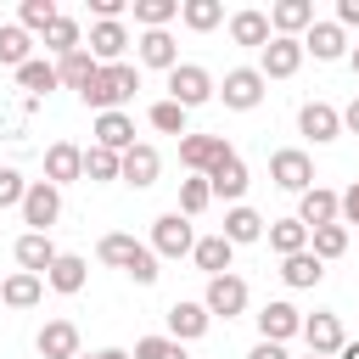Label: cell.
<instances>
[{
  "label": "cell",
  "mask_w": 359,
  "mask_h": 359,
  "mask_svg": "<svg viewBox=\"0 0 359 359\" xmlns=\"http://www.w3.org/2000/svg\"><path fill=\"white\" fill-rule=\"evenodd\" d=\"M101 264H112V269H123V275H135V286H151L163 269H157V252L146 247V241H135V236H123V230H112V236H101Z\"/></svg>",
  "instance_id": "6da1fadb"
},
{
  "label": "cell",
  "mask_w": 359,
  "mask_h": 359,
  "mask_svg": "<svg viewBox=\"0 0 359 359\" xmlns=\"http://www.w3.org/2000/svg\"><path fill=\"white\" fill-rule=\"evenodd\" d=\"M135 90H140V73H135L129 62H112V67H101V73L79 90V101H84V107H95V118H101V112H118Z\"/></svg>",
  "instance_id": "7a4b0ae2"
},
{
  "label": "cell",
  "mask_w": 359,
  "mask_h": 359,
  "mask_svg": "<svg viewBox=\"0 0 359 359\" xmlns=\"http://www.w3.org/2000/svg\"><path fill=\"white\" fill-rule=\"evenodd\" d=\"M151 252H157V258H185V252H196V230H191V219H185L180 208L151 224Z\"/></svg>",
  "instance_id": "3957f363"
},
{
  "label": "cell",
  "mask_w": 359,
  "mask_h": 359,
  "mask_svg": "<svg viewBox=\"0 0 359 359\" xmlns=\"http://www.w3.org/2000/svg\"><path fill=\"white\" fill-rule=\"evenodd\" d=\"M219 90H213V79H208V67H196V62H180L174 73H168V101H180L185 112L191 107H202V101H213Z\"/></svg>",
  "instance_id": "277c9868"
},
{
  "label": "cell",
  "mask_w": 359,
  "mask_h": 359,
  "mask_svg": "<svg viewBox=\"0 0 359 359\" xmlns=\"http://www.w3.org/2000/svg\"><path fill=\"white\" fill-rule=\"evenodd\" d=\"M269 180L280 185V191H314V163H309V151H297V146H286V151H275L269 157Z\"/></svg>",
  "instance_id": "5b68a950"
},
{
  "label": "cell",
  "mask_w": 359,
  "mask_h": 359,
  "mask_svg": "<svg viewBox=\"0 0 359 359\" xmlns=\"http://www.w3.org/2000/svg\"><path fill=\"white\" fill-rule=\"evenodd\" d=\"M264 73L258 67H230L224 73V84H219V95H224V107H236V112H252L258 101H264Z\"/></svg>",
  "instance_id": "8992f818"
},
{
  "label": "cell",
  "mask_w": 359,
  "mask_h": 359,
  "mask_svg": "<svg viewBox=\"0 0 359 359\" xmlns=\"http://www.w3.org/2000/svg\"><path fill=\"white\" fill-rule=\"evenodd\" d=\"M56 213H62V191L50 185V180H34L28 185V196H22V224H34L39 236L56 224Z\"/></svg>",
  "instance_id": "52a82bcc"
},
{
  "label": "cell",
  "mask_w": 359,
  "mask_h": 359,
  "mask_svg": "<svg viewBox=\"0 0 359 359\" xmlns=\"http://www.w3.org/2000/svg\"><path fill=\"white\" fill-rule=\"evenodd\" d=\"M303 342H309V353H320V359H331V353H342V320L331 314V309H320V314H309L303 320Z\"/></svg>",
  "instance_id": "ba28073f"
},
{
  "label": "cell",
  "mask_w": 359,
  "mask_h": 359,
  "mask_svg": "<svg viewBox=\"0 0 359 359\" xmlns=\"http://www.w3.org/2000/svg\"><path fill=\"white\" fill-rule=\"evenodd\" d=\"M303 67V39H269L258 50V73L264 79H292Z\"/></svg>",
  "instance_id": "9c48e42d"
},
{
  "label": "cell",
  "mask_w": 359,
  "mask_h": 359,
  "mask_svg": "<svg viewBox=\"0 0 359 359\" xmlns=\"http://www.w3.org/2000/svg\"><path fill=\"white\" fill-rule=\"evenodd\" d=\"M269 28H275V39H297V34L314 28V6L309 0H275L269 6Z\"/></svg>",
  "instance_id": "30bf717a"
},
{
  "label": "cell",
  "mask_w": 359,
  "mask_h": 359,
  "mask_svg": "<svg viewBox=\"0 0 359 359\" xmlns=\"http://www.w3.org/2000/svg\"><path fill=\"white\" fill-rule=\"evenodd\" d=\"M208 185H213V196H224V202H236V208H241V191H247V163H241L236 151H224V157L208 168Z\"/></svg>",
  "instance_id": "8fae6325"
},
{
  "label": "cell",
  "mask_w": 359,
  "mask_h": 359,
  "mask_svg": "<svg viewBox=\"0 0 359 359\" xmlns=\"http://www.w3.org/2000/svg\"><path fill=\"white\" fill-rule=\"evenodd\" d=\"M297 219H303L309 230H325V224H337V219H342V196H337V191H325V185H314V191H303Z\"/></svg>",
  "instance_id": "7c38bea8"
},
{
  "label": "cell",
  "mask_w": 359,
  "mask_h": 359,
  "mask_svg": "<svg viewBox=\"0 0 359 359\" xmlns=\"http://www.w3.org/2000/svg\"><path fill=\"white\" fill-rule=\"evenodd\" d=\"M202 303H208V314H224V320H230V314L247 309V280H241V275H213Z\"/></svg>",
  "instance_id": "4fadbf2b"
},
{
  "label": "cell",
  "mask_w": 359,
  "mask_h": 359,
  "mask_svg": "<svg viewBox=\"0 0 359 359\" xmlns=\"http://www.w3.org/2000/svg\"><path fill=\"white\" fill-rule=\"evenodd\" d=\"M297 129L309 135V140H337L342 135V112L337 107H325V101H303V112H297Z\"/></svg>",
  "instance_id": "5bb4252c"
},
{
  "label": "cell",
  "mask_w": 359,
  "mask_h": 359,
  "mask_svg": "<svg viewBox=\"0 0 359 359\" xmlns=\"http://www.w3.org/2000/svg\"><path fill=\"white\" fill-rule=\"evenodd\" d=\"M224 151H230V146H224V135H185V140H180V163H185L191 174H208Z\"/></svg>",
  "instance_id": "9a60e30c"
},
{
  "label": "cell",
  "mask_w": 359,
  "mask_h": 359,
  "mask_svg": "<svg viewBox=\"0 0 359 359\" xmlns=\"http://www.w3.org/2000/svg\"><path fill=\"white\" fill-rule=\"evenodd\" d=\"M45 180L62 191L67 180H84V151L73 146V140H56L50 151H45Z\"/></svg>",
  "instance_id": "2e32d148"
},
{
  "label": "cell",
  "mask_w": 359,
  "mask_h": 359,
  "mask_svg": "<svg viewBox=\"0 0 359 359\" xmlns=\"http://www.w3.org/2000/svg\"><path fill=\"white\" fill-rule=\"evenodd\" d=\"M208 325H213L208 303H174L168 309V337L174 342H196V337H208Z\"/></svg>",
  "instance_id": "e0dca14e"
},
{
  "label": "cell",
  "mask_w": 359,
  "mask_h": 359,
  "mask_svg": "<svg viewBox=\"0 0 359 359\" xmlns=\"http://www.w3.org/2000/svg\"><path fill=\"white\" fill-rule=\"evenodd\" d=\"M303 331V314L292 309V303H264L258 309V337L264 342H286V337H297Z\"/></svg>",
  "instance_id": "ac0fdd59"
},
{
  "label": "cell",
  "mask_w": 359,
  "mask_h": 359,
  "mask_svg": "<svg viewBox=\"0 0 359 359\" xmlns=\"http://www.w3.org/2000/svg\"><path fill=\"white\" fill-rule=\"evenodd\" d=\"M34 348H39L45 359H79V325H73V320H50V325L34 337Z\"/></svg>",
  "instance_id": "d6986e66"
},
{
  "label": "cell",
  "mask_w": 359,
  "mask_h": 359,
  "mask_svg": "<svg viewBox=\"0 0 359 359\" xmlns=\"http://www.w3.org/2000/svg\"><path fill=\"white\" fill-rule=\"evenodd\" d=\"M157 168H163V157H157V146H129L123 151V180L135 185V191H146V185H157Z\"/></svg>",
  "instance_id": "ffe728a7"
},
{
  "label": "cell",
  "mask_w": 359,
  "mask_h": 359,
  "mask_svg": "<svg viewBox=\"0 0 359 359\" xmlns=\"http://www.w3.org/2000/svg\"><path fill=\"white\" fill-rule=\"evenodd\" d=\"M123 45H129V28H123V22H95V28H90V56H95L101 67H112V62L123 56Z\"/></svg>",
  "instance_id": "44dd1931"
},
{
  "label": "cell",
  "mask_w": 359,
  "mask_h": 359,
  "mask_svg": "<svg viewBox=\"0 0 359 359\" xmlns=\"http://www.w3.org/2000/svg\"><path fill=\"white\" fill-rule=\"evenodd\" d=\"M303 50H314V62H337V56H348V34L337 22H314L303 34Z\"/></svg>",
  "instance_id": "7402d4cb"
},
{
  "label": "cell",
  "mask_w": 359,
  "mask_h": 359,
  "mask_svg": "<svg viewBox=\"0 0 359 359\" xmlns=\"http://www.w3.org/2000/svg\"><path fill=\"white\" fill-rule=\"evenodd\" d=\"M95 146H107V151L123 157V151L140 146V140H135V123H129L123 112H101V118H95Z\"/></svg>",
  "instance_id": "603a6c76"
},
{
  "label": "cell",
  "mask_w": 359,
  "mask_h": 359,
  "mask_svg": "<svg viewBox=\"0 0 359 359\" xmlns=\"http://www.w3.org/2000/svg\"><path fill=\"white\" fill-rule=\"evenodd\" d=\"M62 252L50 247V236H39V230H28L22 241H17V264L28 269V275H50V264H56Z\"/></svg>",
  "instance_id": "cb8c5ba5"
},
{
  "label": "cell",
  "mask_w": 359,
  "mask_h": 359,
  "mask_svg": "<svg viewBox=\"0 0 359 359\" xmlns=\"http://www.w3.org/2000/svg\"><path fill=\"white\" fill-rule=\"evenodd\" d=\"M39 297H45V280L28 275V269H17V275L0 280V303H6V309H34Z\"/></svg>",
  "instance_id": "d4e9b609"
},
{
  "label": "cell",
  "mask_w": 359,
  "mask_h": 359,
  "mask_svg": "<svg viewBox=\"0 0 359 359\" xmlns=\"http://www.w3.org/2000/svg\"><path fill=\"white\" fill-rule=\"evenodd\" d=\"M140 62H146V67H163V73H174V67H180V50H174L168 28H151V34H140Z\"/></svg>",
  "instance_id": "484cf974"
},
{
  "label": "cell",
  "mask_w": 359,
  "mask_h": 359,
  "mask_svg": "<svg viewBox=\"0 0 359 359\" xmlns=\"http://www.w3.org/2000/svg\"><path fill=\"white\" fill-rule=\"evenodd\" d=\"M230 252H236V247H230L224 236H202L191 258H196V269H202V275L213 280V275H230Z\"/></svg>",
  "instance_id": "4316f807"
},
{
  "label": "cell",
  "mask_w": 359,
  "mask_h": 359,
  "mask_svg": "<svg viewBox=\"0 0 359 359\" xmlns=\"http://www.w3.org/2000/svg\"><path fill=\"white\" fill-rule=\"evenodd\" d=\"M230 39H236V45H258V50H264L275 34H269V17H264V11H236V17H230Z\"/></svg>",
  "instance_id": "83f0119b"
},
{
  "label": "cell",
  "mask_w": 359,
  "mask_h": 359,
  "mask_svg": "<svg viewBox=\"0 0 359 359\" xmlns=\"http://www.w3.org/2000/svg\"><path fill=\"white\" fill-rule=\"evenodd\" d=\"M219 236H224L230 247H247V241H258V236H264V219H258L252 208H230V213H224V230H219Z\"/></svg>",
  "instance_id": "f1b7e54d"
},
{
  "label": "cell",
  "mask_w": 359,
  "mask_h": 359,
  "mask_svg": "<svg viewBox=\"0 0 359 359\" xmlns=\"http://www.w3.org/2000/svg\"><path fill=\"white\" fill-rule=\"evenodd\" d=\"M269 247H275L280 258L309 252V224H303V219H275V224H269Z\"/></svg>",
  "instance_id": "f546056e"
},
{
  "label": "cell",
  "mask_w": 359,
  "mask_h": 359,
  "mask_svg": "<svg viewBox=\"0 0 359 359\" xmlns=\"http://www.w3.org/2000/svg\"><path fill=\"white\" fill-rule=\"evenodd\" d=\"M84 275H90V264H84L79 252H62V258L50 264V275H45V280H50L56 292H67V297H73V292H84Z\"/></svg>",
  "instance_id": "4dcf8cb0"
},
{
  "label": "cell",
  "mask_w": 359,
  "mask_h": 359,
  "mask_svg": "<svg viewBox=\"0 0 359 359\" xmlns=\"http://www.w3.org/2000/svg\"><path fill=\"white\" fill-rule=\"evenodd\" d=\"M280 280L286 286H320L325 280V264L314 252H292V258H280Z\"/></svg>",
  "instance_id": "1f68e13d"
},
{
  "label": "cell",
  "mask_w": 359,
  "mask_h": 359,
  "mask_svg": "<svg viewBox=\"0 0 359 359\" xmlns=\"http://www.w3.org/2000/svg\"><path fill=\"white\" fill-rule=\"evenodd\" d=\"M56 73H62V84H67V90H84V84L101 73V62H95L90 50H73V56H62V62H56Z\"/></svg>",
  "instance_id": "d6a6232c"
},
{
  "label": "cell",
  "mask_w": 359,
  "mask_h": 359,
  "mask_svg": "<svg viewBox=\"0 0 359 359\" xmlns=\"http://www.w3.org/2000/svg\"><path fill=\"white\" fill-rule=\"evenodd\" d=\"M84 180H95V185L123 180V157H118V151H107V146H90V151H84Z\"/></svg>",
  "instance_id": "836d02e7"
},
{
  "label": "cell",
  "mask_w": 359,
  "mask_h": 359,
  "mask_svg": "<svg viewBox=\"0 0 359 359\" xmlns=\"http://www.w3.org/2000/svg\"><path fill=\"white\" fill-rule=\"evenodd\" d=\"M34 56H28V28L22 22H11V28H0V67H28Z\"/></svg>",
  "instance_id": "e575fe53"
},
{
  "label": "cell",
  "mask_w": 359,
  "mask_h": 359,
  "mask_svg": "<svg viewBox=\"0 0 359 359\" xmlns=\"http://www.w3.org/2000/svg\"><path fill=\"white\" fill-rule=\"evenodd\" d=\"M180 17H185V28L208 34V28H219V22H224V6H219V0H185V6H180Z\"/></svg>",
  "instance_id": "d590c367"
},
{
  "label": "cell",
  "mask_w": 359,
  "mask_h": 359,
  "mask_svg": "<svg viewBox=\"0 0 359 359\" xmlns=\"http://www.w3.org/2000/svg\"><path fill=\"white\" fill-rule=\"evenodd\" d=\"M309 241H314L309 252H314L320 264H325V258H342V252H348V224H325V230H309Z\"/></svg>",
  "instance_id": "8d00e7d4"
},
{
  "label": "cell",
  "mask_w": 359,
  "mask_h": 359,
  "mask_svg": "<svg viewBox=\"0 0 359 359\" xmlns=\"http://www.w3.org/2000/svg\"><path fill=\"white\" fill-rule=\"evenodd\" d=\"M180 17V0H135V22L151 34V28H163V22H174Z\"/></svg>",
  "instance_id": "74e56055"
},
{
  "label": "cell",
  "mask_w": 359,
  "mask_h": 359,
  "mask_svg": "<svg viewBox=\"0 0 359 359\" xmlns=\"http://www.w3.org/2000/svg\"><path fill=\"white\" fill-rule=\"evenodd\" d=\"M79 39H84V34H79V22H73V17H56V22L45 28V45H50L56 56H73V50H84Z\"/></svg>",
  "instance_id": "f35d334b"
},
{
  "label": "cell",
  "mask_w": 359,
  "mask_h": 359,
  "mask_svg": "<svg viewBox=\"0 0 359 359\" xmlns=\"http://www.w3.org/2000/svg\"><path fill=\"white\" fill-rule=\"evenodd\" d=\"M17 84H22V90H28V95H39V90H45V95H50V90H56V84H62V73H56V67H50V62H28V67H17Z\"/></svg>",
  "instance_id": "ab89813d"
},
{
  "label": "cell",
  "mask_w": 359,
  "mask_h": 359,
  "mask_svg": "<svg viewBox=\"0 0 359 359\" xmlns=\"http://www.w3.org/2000/svg\"><path fill=\"white\" fill-rule=\"evenodd\" d=\"M213 202V185H208V174H191V180H180V213L191 219V213H202Z\"/></svg>",
  "instance_id": "60d3db41"
},
{
  "label": "cell",
  "mask_w": 359,
  "mask_h": 359,
  "mask_svg": "<svg viewBox=\"0 0 359 359\" xmlns=\"http://www.w3.org/2000/svg\"><path fill=\"white\" fill-rule=\"evenodd\" d=\"M56 17H62L56 0H22V28H28V34H45Z\"/></svg>",
  "instance_id": "b9f144b4"
},
{
  "label": "cell",
  "mask_w": 359,
  "mask_h": 359,
  "mask_svg": "<svg viewBox=\"0 0 359 359\" xmlns=\"http://www.w3.org/2000/svg\"><path fill=\"white\" fill-rule=\"evenodd\" d=\"M151 129L185 140V107H180V101H157V107H151Z\"/></svg>",
  "instance_id": "7bdbcfd3"
},
{
  "label": "cell",
  "mask_w": 359,
  "mask_h": 359,
  "mask_svg": "<svg viewBox=\"0 0 359 359\" xmlns=\"http://www.w3.org/2000/svg\"><path fill=\"white\" fill-rule=\"evenodd\" d=\"M135 359H185V342H174V337H140Z\"/></svg>",
  "instance_id": "ee69618b"
},
{
  "label": "cell",
  "mask_w": 359,
  "mask_h": 359,
  "mask_svg": "<svg viewBox=\"0 0 359 359\" xmlns=\"http://www.w3.org/2000/svg\"><path fill=\"white\" fill-rule=\"evenodd\" d=\"M22 196H28V180L17 168H0V208H22Z\"/></svg>",
  "instance_id": "f6af8a7d"
},
{
  "label": "cell",
  "mask_w": 359,
  "mask_h": 359,
  "mask_svg": "<svg viewBox=\"0 0 359 359\" xmlns=\"http://www.w3.org/2000/svg\"><path fill=\"white\" fill-rule=\"evenodd\" d=\"M337 28H359V0H337Z\"/></svg>",
  "instance_id": "bcb514c9"
},
{
  "label": "cell",
  "mask_w": 359,
  "mask_h": 359,
  "mask_svg": "<svg viewBox=\"0 0 359 359\" xmlns=\"http://www.w3.org/2000/svg\"><path fill=\"white\" fill-rule=\"evenodd\" d=\"M342 219H348V224H359V180L342 191Z\"/></svg>",
  "instance_id": "7dc6e473"
},
{
  "label": "cell",
  "mask_w": 359,
  "mask_h": 359,
  "mask_svg": "<svg viewBox=\"0 0 359 359\" xmlns=\"http://www.w3.org/2000/svg\"><path fill=\"white\" fill-rule=\"evenodd\" d=\"M247 359H286V348H280V342H258Z\"/></svg>",
  "instance_id": "c3c4849f"
},
{
  "label": "cell",
  "mask_w": 359,
  "mask_h": 359,
  "mask_svg": "<svg viewBox=\"0 0 359 359\" xmlns=\"http://www.w3.org/2000/svg\"><path fill=\"white\" fill-rule=\"evenodd\" d=\"M342 129H353V135H359V95L348 101V112H342Z\"/></svg>",
  "instance_id": "681fc988"
},
{
  "label": "cell",
  "mask_w": 359,
  "mask_h": 359,
  "mask_svg": "<svg viewBox=\"0 0 359 359\" xmlns=\"http://www.w3.org/2000/svg\"><path fill=\"white\" fill-rule=\"evenodd\" d=\"M95 359H135V353H123V348H101Z\"/></svg>",
  "instance_id": "f907efd6"
},
{
  "label": "cell",
  "mask_w": 359,
  "mask_h": 359,
  "mask_svg": "<svg viewBox=\"0 0 359 359\" xmlns=\"http://www.w3.org/2000/svg\"><path fill=\"white\" fill-rule=\"evenodd\" d=\"M342 359H359V342H342Z\"/></svg>",
  "instance_id": "816d5d0a"
},
{
  "label": "cell",
  "mask_w": 359,
  "mask_h": 359,
  "mask_svg": "<svg viewBox=\"0 0 359 359\" xmlns=\"http://www.w3.org/2000/svg\"><path fill=\"white\" fill-rule=\"evenodd\" d=\"M348 62H353V73H359V45H353V50H348Z\"/></svg>",
  "instance_id": "f5cc1de1"
},
{
  "label": "cell",
  "mask_w": 359,
  "mask_h": 359,
  "mask_svg": "<svg viewBox=\"0 0 359 359\" xmlns=\"http://www.w3.org/2000/svg\"><path fill=\"white\" fill-rule=\"evenodd\" d=\"M309 359H320V353H309Z\"/></svg>",
  "instance_id": "db71d44e"
},
{
  "label": "cell",
  "mask_w": 359,
  "mask_h": 359,
  "mask_svg": "<svg viewBox=\"0 0 359 359\" xmlns=\"http://www.w3.org/2000/svg\"><path fill=\"white\" fill-rule=\"evenodd\" d=\"M79 359H84V353H79ZM90 359H95V353H90Z\"/></svg>",
  "instance_id": "11a10c76"
}]
</instances>
